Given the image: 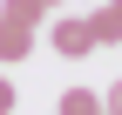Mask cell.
I'll use <instances>...</instances> for the list:
<instances>
[{
  "label": "cell",
  "mask_w": 122,
  "mask_h": 115,
  "mask_svg": "<svg viewBox=\"0 0 122 115\" xmlns=\"http://www.w3.org/2000/svg\"><path fill=\"white\" fill-rule=\"evenodd\" d=\"M48 48L61 54V61H81V54H95V34H88V20H75V14H61V20L48 27Z\"/></svg>",
  "instance_id": "1"
},
{
  "label": "cell",
  "mask_w": 122,
  "mask_h": 115,
  "mask_svg": "<svg viewBox=\"0 0 122 115\" xmlns=\"http://www.w3.org/2000/svg\"><path fill=\"white\" fill-rule=\"evenodd\" d=\"M27 54H34V27H20V20H7V14H0V68L27 61Z\"/></svg>",
  "instance_id": "2"
},
{
  "label": "cell",
  "mask_w": 122,
  "mask_h": 115,
  "mask_svg": "<svg viewBox=\"0 0 122 115\" xmlns=\"http://www.w3.org/2000/svg\"><path fill=\"white\" fill-rule=\"evenodd\" d=\"M88 34H95V48H122V14H115V7L88 14Z\"/></svg>",
  "instance_id": "3"
},
{
  "label": "cell",
  "mask_w": 122,
  "mask_h": 115,
  "mask_svg": "<svg viewBox=\"0 0 122 115\" xmlns=\"http://www.w3.org/2000/svg\"><path fill=\"white\" fill-rule=\"evenodd\" d=\"M54 115H102V95H95V88H68V95L54 102Z\"/></svg>",
  "instance_id": "4"
},
{
  "label": "cell",
  "mask_w": 122,
  "mask_h": 115,
  "mask_svg": "<svg viewBox=\"0 0 122 115\" xmlns=\"http://www.w3.org/2000/svg\"><path fill=\"white\" fill-rule=\"evenodd\" d=\"M0 14H7V20H20V27H41V20H48V7H41V0H7Z\"/></svg>",
  "instance_id": "5"
},
{
  "label": "cell",
  "mask_w": 122,
  "mask_h": 115,
  "mask_svg": "<svg viewBox=\"0 0 122 115\" xmlns=\"http://www.w3.org/2000/svg\"><path fill=\"white\" fill-rule=\"evenodd\" d=\"M102 115H122V81H115L109 95H102Z\"/></svg>",
  "instance_id": "6"
},
{
  "label": "cell",
  "mask_w": 122,
  "mask_h": 115,
  "mask_svg": "<svg viewBox=\"0 0 122 115\" xmlns=\"http://www.w3.org/2000/svg\"><path fill=\"white\" fill-rule=\"evenodd\" d=\"M0 115H14V81H0Z\"/></svg>",
  "instance_id": "7"
},
{
  "label": "cell",
  "mask_w": 122,
  "mask_h": 115,
  "mask_svg": "<svg viewBox=\"0 0 122 115\" xmlns=\"http://www.w3.org/2000/svg\"><path fill=\"white\" fill-rule=\"evenodd\" d=\"M41 7H48V14H61V7H68V0H41Z\"/></svg>",
  "instance_id": "8"
},
{
  "label": "cell",
  "mask_w": 122,
  "mask_h": 115,
  "mask_svg": "<svg viewBox=\"0 0 122 115\" xmlns=\"http://www.w3.org/2000/svg\"><path fill=\"white\" fill-rule=\"evenodd\" d=\"M109 7H115V14H122V0H109Z\"/></svg>",
  "instance_id": "9"
}]
</instances>
